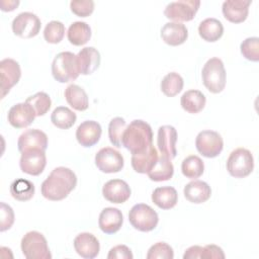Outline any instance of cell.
I'll return each instance as SVG.
<instances>
[{
    "instance_id": "cell-29",
    "label": "cell",
    "mask_w": 259,
    "mask_h": 259,
    "mask_svg": "<svg viewBox=\"0 0 259 259\" xmlns=\"http://www.w3.org/2000/svg\"><path fill=\"white\" fill-rule=\"evenodd\" d=\"M184 259H195V258H204V259H211V258H225V253L223 249L217 245L209 244L203 247L201 246H191L189 247L185 253L183 254Z\"/></svg>"
},
{
    "instance_id": "cell-22",
    "label": "cell",
    "mask_w": 259,
    "mask_h": 259,
    "mask_svg": "<svg viewBox=\"0 0 259 259\" xmlns=\"http://www.w3.org/2000/svg\"><path fill=\"white\" fill-rule=\"evenodd\" d=\"M77 63L79 72L82 75H90L94 73L100 65V54L93 47L83 48L77 55Z\"/></svg>"
},
{
    "instance_id": "cell-11",
    "label": "cell",
    "mask_w": 259,
    "mask_h": 259,
    "mask_svg": "<svg viewBox=\"0 0 259 259\" xmlns=\"http://www.w3.org/2000/svg\"><path fill=\"white\" fill-rule=\"evenodd\" d=\"M95 165L103 173L119 172L124 165L122 155L110 147L100 149L95 155Z\"/></svg>"
},
{
    "instance_id": "cell-7",
    "label": "cell",
    "mask_w": 259,
    "mask_h": 259,
    "mask_svg": "<svg viewBox=\"0 0 259 259\" xmlns=\"http://www.w3.org/2000/svg\"><path fill=\"white\" fill-rule=\"evenodd\" d=\"M128 221L131 225L138 231H153L159 222L158 213L148 204H135L128 212Z\"/></svg>"
},
{
    "instance_id": "cell-34",
    "label": "cell",
    "mask_w": 259,
    "mask_h": 259,
    "mask_svg": "<svg viewBox=\"0 0 259 259\" xmlns=\"http://www.w3.org/2000/svg\"><path fill=\"white\" fill-rule=\"evenodd\" d=\"M34 185L27 179L19 178L10 185V193L13 198L19 201H26L34 195Z\"/></svg>"
},
{
    "instance_id": "cell-36",
    "label": "cell",
    "mask_w": 259,
    "mask_h": 259,
    "mask_svg": "<svg viewBox=\"0 0 259 259\" xmlns=\"http://www.w3.org/2000/svg\"><path fill=\"white\" fill-rule=\"evenodd\" d=\"M183 84V78L178 73L170 72L162 79L161 90L166 96L173 97L182 90Z\"/></svg>"
},
{
    "instance_id": "cell-20",
    "label": "cell",
    "mask_w": 259,
    "mask_h": 259,
    "mask_svg": "<svg viewBox=\"0 0 259 259\" xmlns=\"http://www.w3.org/2000/svg\"><path fill=\"white\" fill-rule=\"evenodd\" d=\"M74 248L78 255L85 259L95 258L100 250L97 238L90 233H81L74 239Z\"/></svg>"
},
{
    "instance_id": "cell-40",
    "label": "cell",
    "mask_w": 259,
    "mask_h": 259,
    "mask_svg": "<svg viewBox=\"0 0 259 259\" xmlns=\"http://www.w3.org/2000/svg\"><path fill=\"white\" fill-rule=\"evenodd\" d=\"M241 53L243 57L252 62L259 61V38L256 36L248 37L242 41Z\"/></svg>"
},
{
    "instance_id": "cell-15",
    "label": "cell",
    "mask_w": 259,
    "mask_h": 259,
    "mask_svg": "<svg viewBox=\"0 0 259 259\" xmlns=\"http://www.w3.org/2000/svg\"><path fill=\"white\" fill-rule=\"evenodd\" d=\"M177 131L172 125H162L158 130L157 146L162 155L166 156L170 160L177 155L176 150Z\"/></svg>"
},
{
    "instance_id": "cell-32",
    "label": "cell",
    "mask_w": 259,
    "mask_h": 259,
    "mask_svg": "<svg viewBox=\"0 0 259 259\" xmlns=\"http://www.w3.org/2000/svg\"><path fill=\"white\" fill-rule=\"evenodd\" d=\"M67 37L72 45L83 46L91 37V28L84 21H75L69 26Z\"/></svg>"
},
{
    "instance_id": "cell-45",
    "label": "cell",
    "mask_w": 259,
    "mask_h": 259,
    "mask_svg": "<svg viewBox=\"0 0 259 259\" xmlns=\"http://www.w3.org/2000/svg\"><path fill=\"white\" fill-rule=\"evenodd\" d=\"M19 4V1H1L0 6L2 11H12Z\"/></svg>"
},
{
    "instance_id": "cell-24",
    "label": "cell",
    "mask_w": 259,
    "mask_h": 259,
    "mask_svg": "<svg viewBox=\"0 0 259 259\" xmlns=\"http://www.w3.org/2000/svg\"><path fill=\"white\" fill-rule=\"evenodd\" d=\"M183 192L188 201L198 204L209 199L211 195V188L204 181L193 180L185 185Z\"/></svg>"
},
{
    "instance_id": "cell-23",
    "label": "cell",
    "mask_w": 259,
    "mask_h": 259,
    "mask_svg": "<svg viewBox=\"0 0 259 259\" xmlns=\"http://www.w3.org/2000/svg\"><path fill=\"white\" fill-rule=\"evenodd\" d=\"M161 37L169 46H180L187 39L188 30L181 22H167L161 29Z\"/></svg>"
},
{
    "instance_id": "cell-35",
    "label": "cell",
    "mask_w": 259,
    "mask_h": 259,
    "mask_svg": "<svg viewBox=\"0 0 259 259\" xmlns=\"http://www.w3.org/2000/svg\"><path fill=\"white\" fill-rule=\"evenodd\" d=\"M182 174L189 179L199 178L204 171L203 161L195 155H190L186 157L181 164Z\"/></svg>"
},
{
    "instance_id": "cell-12",
    "label": "cell",
    "mask_w": 259,
    "mask_h": 259,
    "mask_svg": "<svg viewBox=\"0 0 259 259\" xmlns=\"http://www.w3.org/2000/svg\"><path fill=\"white\" fill-rule=\"evenodd\" d=\"M21 77L19 64L10 58L3 59L0 62V89L1 98H4L10 89L16 85Z\"/></svg>"
},
{
    "instance_id": "cell-26",
    "label": "cell",
    "mask_w": 259,
    "mask_h": 259,
    "mask_svg": "<svg viewBox=\"0 0 259 259\" xmlns=\"http://www.w3.org/2000/svg\"><path fill=\"white\" fill-rule=\"evenodd\" d=\"M152 201L162 209H170L176 205L178 194L172 186L157 187L152 193Z\"/></svg>"
},
{
    "instance_id": "cell-28",
    "label": "cell",
    "mask_w": 259,
    "mask_h": 259,
    "mask_svg": "<svg viewBox=\"0 0 259 259\" xmlns=\"http://www.w3.org/2000/svg\"><path fill=\"white\" fill-rule=\"evenodd\" d=\"M68 104L78 111H84L89 106L88 96L84 89L76 84L69 85L64 92Z\"/></svg>"
},
{
    "instance_id": "cell-21",
    "label": "cell",
    "mask_w": 259,
    "mask_h": 259,
    "mask_svg": "<svg viewBox=\"0 0 259 259\" xmlns=\"http://www.w3.org/2000/svg\"><path fill=\"white\" fill-rule=\"evenodd\" d=\"M123 223L121 211L115 207H105L101 210L98 219V226L105 234H114L119 231Z\"/></svg>"
},
{
    "instance_id": "cell-2",
    "label": "cell",
    "mask_w": 259,
    "mask_h": 259,
    "mask_svg": "<svg viewBox=\"0 0 259 259\" xmlns=\"http://www.w3.org/2000/svg\"><path fill=\"white\" fill-rule=\"evenodd\" d=\"M153 131L151 125L142 120H133L124 130L122 136V147L132 155L141 153L153 144Z\"/></svg>"
},
{
    "instance_id": "cell-19",
    "label": "cell",
    "mask_w": 259,
    "mask_h": 259,
    "mask_svg": "<svg viewBox=\"0 0 259 259\" xmlns=\"http://www.w3.org/2000/svg\"><path fill=\"white\" fill-rule=\"evenodd\" d=\"M101 133V125L97 121L85 120L76 130V139L81 146L89 148L98 143Z\"/></svg>"
},
{
    "instance_id": "cell-6",
    "label": "cell",
    "mask_w": 259,
    "mask_h": 259,
    "mask_svg": "<svg viewBox=\"0 0 259 259\" xmlns=\"http://www.w3.org/2000/svg\"><path fill=\"white\" fill-rule=\"evenodd\" d=\"M227 170L235 178H244L251 174L254 168L252 153L245 148H237L227 160Z\"/></svg>"
},
{
    "instance_id": "cell-43",
    "label": "cell",
    "mask_w": 259,
    "mask_h": 259,
    "mask_svg": "<svg viewBox=\"0 0 259 259\" xmlns=\"http://www.w3.org/2000/svg\"><path fill=\"white\" fill-rule=\"evenodd\" d=\"M14 223V212L10 205L5 202H1V219H0V231L4 232L9 230Z\"/></svg>"
},
{
    "instance_id": "cell-3",
    "label": "cell",
    "mask_w": 259,
    "mask_h": 259,
    "mask_svg": "<svg viewBox=\"0 0 259 259\" xmlns=\"http://www.w3.org/2000/svg\"><path fill=\"white\" fill-rule=\"evenodd\" d=\"M52 74L60 83L76 80L80 75L76 55L72 52L59 53L52 63Z\"/></svg>"
},
{
    "instance_id": "cell-17",
    "label": "cell",
    "mask_w": 259,
    "mask_h": 259,
    "mask_svg": "<svg viewBox=\"0 0 259 259\" xmlns=\"http://www.w3.org/2000/svg\"><path fill=\"white\" fill-rule=\"evenodd\" d=\"M17 147L20 153L30 149L46 151L48 148V136L37 128L27 130L18 138Z\"/></svg>"
},
{
    "instance_id": "cell-30",
    "label": "cell",
    "mask_w": 259,
    "mask_h": 259,
    "mask_svg": "<svg viewBox=\"0 0 259 259\" xmlns=\"http://www.w3.org/2000/svg\"><path fill=\"white\" fill-rule=\"evenodd\" d=\"M147 174L153 181H166L172 178L174 174V167L171 160L161 154L154 167Z\"/></svg>"
},
{
    "instance_id": "cell-27",
    "label": "cell",
    "mask_w": 259,
    "mask_h": 259,
    "mask_svg": "<svg viewBox=\"0 0 259 259\" xmlns=\"http://www.w3.org/2000/svg\"><path fill=\"white\" fill-rule=\"evenodd\" d=\"M198 33L203 40L214 42L219 40L224 33L223 23L217 18H205L199 23Z\"/></svg>"
},
{
    "instance_id": "cell-16",
    "label": "cell",
    "mask_w": 259,
    "mask_h": 259,
    "mask_svg": "<svg viewBox=\"0 0 259 259\" xmlns=\"http://www.w3.org/2000/svg\"><path fill=\"white\" fill-rule=\"evenodd\" d=\"M128 184L121 179H111L102 187V194L106 200L112 203H123L131 196Z\"/></svg>"
},
{
    "instance_id": "cell-33",
    "label": "cell",
    "mask_w": 259,
    "mask_h": 259,
    "mask_svg": "<svg viewBox=\"0 0 259 259\" xmlns=\"http://www.w3.org/2000/svg\"><path fill=\"white\" fill-rule=\"evenodd\" d=\"M76 113L66 106L56 107L51 115L53 124L62 130H68L73 126L76 122Z\"/></svg>"
},
{
    "instance_id": "cell-25",
    "label": "cell",
    "mask_w": 259,
    "mask_h": 259,
    "mask_svg": "<svg viewBox=\"0 0 259 259\" xmlns=\"http://www.w3.org/2000/svg\"><path fill=\"white\" fill-rule=\"evenodd\" d=\"M158 152L153 144L145 151L132 155V166L138 173H148L158 160Z\"/></svg>"
},
{
    "instance_id": "cell-8",
    "label": "cell",
    "mask_w": 259,
    "mask_h": 259,
    "mask_svg": "<svg viewBox=\"0 0 259 259\" xmlns=\"http://www.w3.org/2000/svg\"><path fill=\"white\" fill-rule=\"evenodd\" d=\"M200 6L199 0H179L170 2L165 10L164 15L174 22L190 21L194 18Z\"/></svg>"
},
{
    "instance_id": "cell-38",
    "label": "cell",
    "mask_w": 259,
    "mask_h": 259,
    "mask_svg": "<svg viewBox=\"0 0 259 259\" xmlns=\"http://www.w3.org/2000/svg\"><path fill=\"white\" fill-rule=\"evenodd\" d=\"M25 102L31 105L35 111L36 116L45 115L52 105L51 97L46 92H37L34 95L26 98Z\"/></svg>"
},
{
    "instance_id": "cell-5",
    "label": "cell",
    "mask_w": 259,
    "mask_h": 259,
    "mask_svg": "<svg viewBox=\"0 0 259 259\" xmlns=\"http://www.w3.org/2000/svg\"><path fill=\"white\" fill-rule=\"evenodd\" d=\"M22 254L27 259H51L47 239L37 231H30L26 233L20 243Z\"/></svg>"
},
{
    "instance_id": "cell-4",
    "label": "cell",
    "mask_w": 259,
    "mask_h": 259,
    "mask_svg": "<svg viewBox=\"0 0 259 259\" xmlns=\"http://www.w3.org/2000/svg\"><path fill=\"white\" fill-rule=\"evenodd\" d=\"M203 85L211 93H220L226 86V70L224 63L219 58L209 59L201 71Z\"/></svg>"
},
{
    "instance_id": "cell-1",
    "label": "cell",
    "mask_w": 259,
    "mask_h": 259,
    "mask_svg": "<svg viewBox=\"0 0 259 259\" xmlns=\"http://www.w3.org/2000/svg\"><path fill=\"white\" fill-rule=\"evenodd\" d=\"M77 185L76 174L67 167L55 168L41 183V194L45 198L59 201L66 198Z\"/></svg>"
},
{
    "instance_id": "cell-10",
    "label": "cell",
    "mask_w": 259,
    "mask_h": 259,
    "mask_svg": "<svg viewBox=\"0 0 259 259\" xmlns=\"http://www.w3.org/2000/svg\"><path fill=\"white\" fill-rule=\"evenodd\" d=\"M41 22L32 12H21L12 21V31L21 38H31L38 34Z\"/></svg>"
},
{
    "instance_id": "cell-41",
    "label": "cell",
    "mask_w": 259,
    "mask_h": 259,
    "mask_svg": "<svg viewBox=\"0 0 259 259\" xmlns=\"http://www.w3.org/2000/svg\"><path fill=\"white\" fill-rule=\"evenodd\" d=\"M174 252L170 245L164 242H158L151 246L147 253V259H173Z\"/></svg>"
},
{
    "instance_id": "cell-13",
    "label": "cell",
    "mask_w": 259,
    "mask_h": 259,
    "mask_svg": "<svg viewBox=\"0 0 259 259\" xmlns=\"http://www.w3.org/2000/svg\"><path fill=\"white\" fill-rule=\"evenodd\" d=\"M47 165L46 153L42 150L30 149L21 153L19 166L22 172L37 176L45 170Z\"/></svg>"
},
{
    "instance_id": "cell-18",
    "label": "cell",
    "mask_w": 259,
    "mask_h": 259,
    "mask_svg": "<svg viewBox=\"0 0 259 259\" xmlns=\"http://www.w3.org/2000/svg\"><path fill=\"white\" fill-rule=\"evenodd\" d=\"M251 3V0H227L223 3L222 11L230 22L241 23L247 19Z\"/></svg>"
},
{
    "instance_id": "cell-39",
    "label": "cell",
    "mask_w": 259,
    "mask_h": 259,
    "mask_svg": "<svg viewBox=\"0 0 259 259\" xmlns=\"http://www.w3.org/2000/svg\"><path fill=\"white\" fill-rule=\"evenodd\" d=\"M65 35V25L58 20L50 21L44 29V37L50 44H59Z\"/></svg>"
},
{
    "instance_id": "cell-31",
    "label": "cell",
    "mask_w": 259,
    "mask_h": 259,
    "mask_svg": "<svg viewBox=\"0 0 259 259\" xmlns=\"http://www.w3.org/2000/svg\"><path fill=\"white\" fill-rule=\"evenodd\" d=\"M206 98L199 90H188L181 96L180 103L182 108L189 113H198L205 106Z\"/></svg>"
},
{
    "instance_id": "cell-42",
    "label": "cell",
    "mask_w": 259,
    "mask_h": 259,
    "mask_svg": "<svg viewBox=\"0 0 259 259\" xmlns=\"http://www.w3.org/2000/svg\"><path fill=\"white\" fill-rule=\"evenodd\" d=\"M70 8L77 16L87 17L94 10V2L92 0H73L70 2Z\"/></svg>"
},
{
    "instance_id": "cell-14",
    "label": "cell",
    "mask_w": 259,
    "mask_h": 259,
    "mask_svg": "<svg viewBox=\"0 0 259 259\" xmlns=\"http://www.w3.org/2000/svg\"><path fill=\"white\" fill-rule=\"evenodd\" d=\"M36 114L34 109L26 102L14 104L8 111V122L15 128H24L31 124Z\"/></svg>"
},
{
    "instance_id": "cell-9",
    "label": "cell",
    "mask_w": 259,
    "mask_h": 259,
    "mask_svg": "<svg viewBox=\"0 0 259 259\" xmlns=\"http://www.w3.org/2000/svg\"><path fill=\"white\" fill-rule=\"evenodd\" d=\"M195 147L199 154L206 158L219 156L224 148V141L218 132L205 130L200 132L195 139Z\"/></svg>"
},
{
    "instance_id": "cell-37",
    "label": "cell",
    "mask_w": 259,
    "mask_h": 259,
    "mask_svg": "<svg viewBox=\"0 0 259 259\" xmlns=\"http://www.w3.org/2000/svg\"><path fill=\"white\" fill-rule=\"evenodd\" d=\"M125 127H126V123L124 118L122 117L117 116L110 120L108 125V137H109L110 143L113 146L117 148L122 147V136Z\"/></svg>"
},
{
    "instance_id": "cell-44",
    "label": "cell",
    "mask_w": 259,
    "mask_h": 259,
    "mask_svg": "<svg viewBox=\"0 0 259 259\" xmlns=\"http://www.w3.org/2000/svg\"><path fill=\"white\" fill-rule=\"evenodd\" d=\"M133 257L131 249L125 245H117L111 248L107 255L108 259H133Z\"/></svg>"
}]
</instances>
